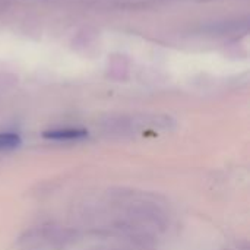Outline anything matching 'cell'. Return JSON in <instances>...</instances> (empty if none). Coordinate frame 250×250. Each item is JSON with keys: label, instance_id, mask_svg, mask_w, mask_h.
I'll list each match as a JSON object with an SVG mask.
<instances>
[{"label": "cell", "instance_id": "cell-4", "mask_svg": "<svg viewBox=\"0 0 250 250\" xmlns=\"http://www.w3.org/2000/svg\"><path fill=\"white\" fill-rule=\"evenodd\" d=\"M113 250H129V249H113Z\"/></svg>", "mask_w": 250, "mask_h": 250}, {"label": "cell", "instance_id": "cell-3", "mask_svg": "<svg viewBox=\"0 0 250 250\" xmlns=\"http://www.w3.org/2000/svg\"><path fill=\"white\" fill-rule=\"evenodd\" d=\"M21 136L12 132L0 133V149H13L21 145Z\"/></svg>", "mask_w": 250, "mask_h": 250}, {"label": "cell", "instance_id": "cell-1", "mask_svg": "<svg viewBox=\"0 0 250 250\" xmlns=\"http://www.w3.org/2000/svg\"><path fill=\"white\" fill-rule=\"evenodd\" d=\"M76 242V230L48 224L25 231L18 240V248L21 250H64Z\"/></svg>", "mask_w": 250, "mask_h": 250}, {"label": "cell", "instance_id": "cell-2", "mask_svg": "<svg viewBox=\"0 0 250 250\" xmlns=\"http://www.w3.org/2000/svg\"><path fill=\"white\" fill-rule=\"evenodd\" d=\"M44 138L53 139V141H78L88 136V132L85 129L79 127H64V129H53L42 133Z\"/></svg>", "mask_w": 250, "mask_h": 250}]
</instances>
